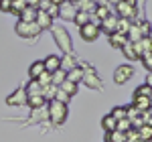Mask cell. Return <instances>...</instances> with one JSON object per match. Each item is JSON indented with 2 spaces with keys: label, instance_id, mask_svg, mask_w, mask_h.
<instances>
[{
  "label": "cell",
  "instance_id": "1",
  "mask_svg": "<svg viewBox=\"0 0 152 142\" xmlns=\"http://www.w3.org/2000/svg\"><path fill=\"white\" fill-rule=\"evenodd\" d=\"M51 33H53V39H55V43H57L59 51H63V55L73 53V41H71V35H69V31H67L65 26L53 24Z\"/></svg>",
  "mask_w": 152,
  "mask_h": 142
},
{
  "label": "cell",
  "instance_id": "2",
  "mask_svg": "<svg viewBox=\"0 0 152 142\" xmlns=\"http://www.w3.org/2000/svg\"><path fill=\"white\" fill-rule=\"evenodd\" d=\"M47 108H49V120L53 122V124H63L65 120H67V106L65 104H61V102H49L47 104Z\"/></svg>",
  "mask_w": 152,
  "mask_h": 142
},
{
  "label": "cell",
  "instance_id": "3",
  "mask_svg": "<svg viewBox=\"0 0 152 142\" xmlns=\"http://www.w3.org/2000/svg\"><path fill=\"white\" fill-rule=\"evenodd\" d=\"M116 12L118 18H126V20H132L138 12V2L136 0H126V2H116Z\"/></svg>",
  "mask_w": 152,
  "mask_h": 142
},
{
  "label": "cell",
  "instance_id": "4",
  "mask_svg": "<svg viewBox=\"0 0 152 142\" xmlns=\"http://www.w3.org/2000/svg\"><path fill=\"white\" fill-rule=\"evenodd\" d=\"M14 31H16V35L23 37V39H33V37H39L41 35V29L37 26V23H16L14 26Z\"/></svg>",
  "mask_w": 152,
  "mask_h": 142
},
{
  "label": "cell",
  "instance_id": "5",
  "mask_svg": "<svg viewBox=\"0 0 152 142\" xmlns=\"http://www.w3.org/2000/svg\"><path fill=\"white\" fill-rule=\"evenodd\" d=\"M134 45V51L138 55V59H146L148 55H152V39L150 37H144L138 43H132Z\"/></svg>",
  "mask_w": 152,
  "mask_h": 142
},
{
  "label": "cell",
  "instance_id": "6",
  "mask_svg": "<svg viewBox=\"0 0 152 142\" xmlns=\"http://www.w3.org/2000/svg\"><path fill=\"white\" fill-rule=\"evenodd\" d=\"M134 77V67L132 65H120L116 71H114V81L118 85H124L126 81H130Z\"/></svg>",
  "mask_w": 152,
  "mask_h": 142
},
{
  "label": "cell",
  "instance_id": "7",
  "mask_svg": "<svg viewBox=\"0 0 152 142\" xmlns=\"http://www.w3.org/2000/svg\"><path fill=\"white\" fill-rule=\"evenodd\" d=\"M26 100H28L26 89L20 85V87H16V89L6 97V104H8V106H23V104H26Z\"/></svg>",
  "mask_w": 152,
  "mask_h": 142
},
{
  "label": "cell",
  "instance_id": "8",
  "mask_svg": "<svg viewBox=\"0 0 152 142\" xmlns=\"http://www.w3.org/2000/svg\"><path fill=\"white\" fill-rule=\"evenodd\" d=\"M99 33H102V31H99L97 26H94V24H89V23L79 29V37H81L85 43H94L95 39L99 37Z\"/></svg>",
  "mask_w": 152,
  "mask_h": 142
},
{
  "label": "cell",
  "instance_id": "9",
  "mask_svg": "<svg viewBox=\"0 0 152 142\" xmlns=\"http://www.w3.org/2000/svg\"><path fill=\"white\" fill-rule=\"evenodd\" d=\"M43 67L47 73H55V71L61 69V55H47L45 59H43Z\"/></svg>",
  "mask_w": 152,
  "mask_h": 142
},
{
  "label": "cell",
  "instance_id": "10",
  "mask_svg": "<svg viewBox=\"0 0 152 142\" xmlns=\"http://www.w3.org/2000/svg\"><path fill=\"white\" fill-rule=\"evenodd\" d=\"M79 67V61L75 57V53H67V55H61V69L65 73H69L71 69Z\"/></svg>",
  "mask_w": 152,
  "mask_h": 142
},
{
  "label": "cell",
  "instance_id": "11",
  "mask_svg": "<svg viewBox=\"0 0 152 142\" xmlns=\"http://www.w3.org/2000/svg\"><path fill=\"white\" fill-rule=\"evenodd\" d=\"M132 106L136 108L140 114H148L152 110V104H150V97H144V95H134V102Z\"/></svg>",
  "mask_w": 152,
  "mask_h": 142
},
{
  "label": "cell",
  "instance_id": "12",
  "mask_svg": "<svg viewBox=\"0 0 152 142\" xmlns=\"http://www.w3.org/2000/svg\"><path fill=\"white\" fill-rule=\"evenodd\" d=\"M75 6H73V2H61V6H59V16L61 18H65V20H73L75 18Z\"/></svg>",
  "mask_w": 152,
  "mask_h": 142
},
{
  "label": "cell",
  "instance_id": "13",
  "mask_svg": "<svg viewBox=\"0 0 152 142\" xmlns=\"http://www.w3.org/2000/svg\"><path fill=\"white\" fill-rule=\"evenodd\" d=\"M75 10L85 12V14H95V8H97V2H91V0H77L73 2Z\"/></svg>",
  "mask_w": 152,
  "mask_h": 142
},
{
  "label": "cell",
  "instance_id": "14",
  "mask_svg": "<svg viewBox=\"0 0 152 142\" xmlns=\"http://www.w3.org/2000/svg\"><path fill=\"white\" fill-rule=\"evenodd\" d=\"M37 26H39V29H41V33H43V31H47V29H53V18H51V16H49L47 12H37Z\"/></svg>",
  "mask_w": 152,
  "mask_h": 142
},
{
  "label": "cell",
  "instance_id": "15",
  "mask_svg": "<svg viewBox=\"0 0 152 142\" xmlns=\"http://www.w3.org/2000/svg\"><path fill=\"white\" fill-rule=\"evenodd\" d=\"M116 29H118V16L110 14L104 23H102V29H99V31H104L105 35L110 37V35H114V33H116Z\"/></svg>",
  "mask_w": 152,
  "mask_h": 142
},
{
  "label": "cell",
  "instance_id": "16",
  "mask_svg": "<svg viewBox=\"0 0 152 142\" xmlns=\"http://www.w3.org/2000/svg\"><path fill=\"white\" fill-rule=\"evenodd\" d=\"M37 12H39V10L28 2V6L18 14V16H20V23H35V20H37Z\"/></svg>",
  "mask_w": 152,
  "mask_h": 142
},
{
  "label": "cell",
  "instance_id": "17",
  "mask_svg": "<svg viewBox=\"0 0 152 142\" xmlns=\"http://www.w3.org/2000/svg\"><path fill=\"white\" fill-rule=\"evenodd\" d=\"M107 41H110V45H112L114 49H124V47H126V43H128V37L120 35V33H114V35L107 37Z\"/></svg>",
  "mask_w": 152,
  "mask_h": 142
},
{
  "label": "cell",
  "instance_id": "18",
  "mask_svg": "<svg viewBox=\"0 0 152 142\" xmlns=\"http://www.w3.org/2000/svg\"><path fill=\"white\" fill-rule=\"evenodd\" d=\"M128 43H138L140 39H144L142 37V31H140V26H138V23H132V26H130V31H128Z\"/></svg>",
  "mask_w": 152,
  "mask_h": 142
},
{
  "label": "cell",
  "instance_id": "19",
  "mask_svg": "<svg viewBox=\"0 0 152 142\" xmlns=\"http://www.w3.org/2000/svg\"><path fill=\"white\" fill-rule=\"evenodd\" d=\"M102 128L105 130V134H112V132H116V128H118V122L110 114H105L104 118H102Z\"/></svg>",
  "mask_w": 152,
  "mask_h": 142
},
{
  "label": "cell",
  "instance_id": "20",
  "mask_svg": "<svg viewBox=\"0 0 152 142\" xmlns=\"http://www.w3.org/2000/svg\"><path fill=\"white\" fill-rule=\"evenodd\" d=\"M110 14H112L110 6H107L105 2H97V8H95V16H97V18L102 20V23H104V20L107 18V16H110Z\"/></svg>",
  "mask_w": 152,
  "mask_h": 142
},
{
  "label": "cell",
  "instance_id": "21",
  "mask_svg": "<svg viewBox=\"0 0 152 142\" xmlns=\"http://www.w3.org/2000/svg\"><path fill=\"white\" fill-rule=\"evenodd\" d=\"M45 71V67H43V61H35L33 65H31V69H28V75H31V79H39L41 77V73Z\"/></svg>",
  "mask_w": 152,
  "mask_h": 142
},
{
  "label": "cell",
  "instance_id": "22",
  "mask_svg": "<svg viewBox=\"0 0 152 142\" xmlns=\"http://www.w3.org/2000/svg\"><path fill=\"white\" fill-rule=\"evenodd\" d=\"M24 89H26V95H28V97H31V95H41V94H43L41 83L35 81V79H31V81H28V85H26Z\"/></svg>",
  "mask_w": 152,
  "mask_h": 142
},
{
  "label": "cell",
  "instance_id": "23",
  "mask_svg": "<svg viewBox=\"0 0 152 142\" xmlns=\"http://www.w3.org/2000/svg\"><path fill=\"white\" fill-rule=\"evenodd\" d=\"M67 81L75 83V85H79V83L83 81V71L79 69V67H75V69H71L69 73H67Z\"/></svg>",
  "mask_w": 152,
  "mask_h": 142
},
{
  "label": "cell",
  "instance_id": "24",
  "mask_svg": "<svg viewBox=\"0 0 152 142\" xmlns=\"http://www.w3.org/2000/svg\"><path fill=\"white\" fill-rule=\"evenodd\" d=\"M26 106L33 108V110H39V108L47 106V102L43 100V95H31V97L26 100Z\"/></svg>",
  "mask_w": 152,
  "mask_h": 142
},
{
  "label": "cell",
  "instance_id": "25",
  "mask_svg": "<svg viewBox=\"0 0 152 142\" xmlns=\"http://www.w3.org/2000/svg\"><path fill=\"white\" fill-rule=\"evenodd\" d=\"M67 79V73L63 69H59V71H55L53 75H51V85H55V87H61V83Z\"/></svg>",
  "mask_w": 152,
  "mask_h": 142
},
{
  "label": "cell",
  "instance_id": "26",
  "mask_svg": "<svg viewBox=\"0 0 152 142\" xmlns=\"http://www.w3.org/2000/svg\"><path fill=\"white\" fill-rule=\"evenodd\" d=\"M57 89L59 87H55V85H45V87H43V100H45V102H53V100H55V94H57Z\"/></svg>",
  "mask_w": 152,
  "mask_h": 142
},
{
  "label": "cell",
  "instance_id": "27",
  "mask_svg": "<svg viewBox=\"0 0 152 142\" xmlns=\"http://www.w3.org/2000/svg\"><path fill=\"white\" fill-rule=\"evenodd\" d=\"M110 116L116 120V122H122V120H128L126 118V106H116L112 112H110Z\"/></svg>",
  "mask_w": 152,
  "mask_h": 142
},
{
  "label": "cell",
  "instance_id": "28",
  "mask_svg": "<svg viewBox=\"0 0 152 142\" xmlns=\"http://www.w3.org/2000/svg\"><path fill=\"white\" fill-rule=\"evenodd\" d=\"M59 89H63V91H65V94L69 95V97H73V95L77 94L79 85H75V83H71V81H67V79H65V81L61 83V87H59Z\"/></svg>",
  "mask_w": 152,
  "mask_h": 142
},
{
  "label": "cell",
  "instance_id": "29",
  "mask_svg": "<svg viewBox=\"0 0 152 142\" xmlns=\"http://www.w3.org/2000/svg\"><path fill=\"white\" fill-rule=\"evenodd\" d=\"M138 138H140L142 142H150L152 140V126L144 124L140 130H138Z\"/></svg>",
  "mask_w": 152,
  "mask_h": 142
},
{
  "label": "cell",
  "instance_id": "30",
  "mask_svg": "<svg viewBox=\"0 0 152 142\" xmlns=\"http://www.w3.org/2000/svg\"><path fill=\"white\" fill-rule=\"evenodd\" d=\"M26 6H28L26 0H10V12H14V14H20Z\"/></svg>",
  "mask_w": 152,
  "mask_h": 142
},
{
  "label": "cell",
  "instance_id": "31",
  "mask_svg": "<svg viewBox=\"0 0 152 142\" xmlns=\"http://www.w3.org/2000/svg\"><path fill=\"white\" fill-rule=\"evenodd\" d=\"M130 26H132V20H126V18H118V29H116V33H120V35H128Z\"/></svg>",
  "mask_w": 152,
  "mask_h": 142
},
{
  "label": "cell",
  "instance_id": "32",
  "mask_svg": "<svg viewBox=\"0 0 152 142\" xmlns=\"http://www.w3.org/2000/svg\"><path fill=\"white\" fill-rule=\"evenodd\" d=\"M105 142H128L126 140V134L124 132H112V134H105Z\"/></svg>",
  "mask_w": 152,
  "mask_h": 142
},
{
  "label": "cell",
  "instance_id": "33",
  "mask_svg": "<svg viewBox=\"0 0 152 142\" xmlns=\"http://www.w3.org/2000/svg\"><path fill=\"white\" fill-rule=\"evenodd\" d=\"M122 51H124L126 59H130V61H138V55H136V51H134V45H132V43H126V47L122 49Z\"/></svg>",
  "mask_w": 152,
  "mask_h": 142
},
{
  "label": "cell",
  "instance_id": "34",
  "mask_svg": "<svg viewBox=\"0 0 152 142\" xmlns=\"http://www.w3.org/2000/svg\"><path fill=\"white\" fill-rule=\"evenodd\" d=\"M73 23L79 24V29H81V26H85V24L89 23V14H85V12H79V10H77L75 18H73Z\"/></svg>",
  "mask_w": 152,
  "mask_h": 142
},
{
  "label": "cell",
  "instance_id": "35",
  "mask_svg": "<svg viewBox=\"0 0 152 142\" xmlns=\"http://www.w3.org/2000/svg\"><path fill=\"white\" fill-rule=\"evenodd\" d=\"M134 95H144V97H150V95H152V85H148V83L140 85V87L134 91Z\"/></svg>",
  "mask_w": 152,
  "mask_h": 142
},
{
  "label": "cell",
  "instance_id": "36",
  "mask_svg": "<svg viewBox=\"0 0 152 142\" xmlns=\"http://www.w3.org/2000/svg\"><path fill=\"white\" fill-rule=\"evenodd\" d=\"M61 2H63V0H53L51 8L47 10V14L51 16V18H55V16H59V6H61Z\"/></svg>",
  "mask_w": 152,
  "mask_h": 142
},
{
  "label": "cell",
  "instance_id": "37",
  "mask_svg": "<svg viewBox=\"0 0 152 142\" xmlns=\"http://www.w3.org/2000/svg\"><path fill=\"white\" fill-rule=\"evenodd\" d=\"M69 100H71V97L65 94L63 89H57V94H55V102H61V104H65V106H67V102H69Z\"/></svg>",
  "mask_w": 152,
  "mask_h": 142
},
{
  "label": "cell",
  "instance_id": "38",
  "mask_svg": "<svg viewBox=\"0 0 152 142\" xmlns=\"http://www.w3.org/2000/svg\"><path fill=\"white\" fill-rule=\"evenodd\" d=\"M138 26H140V31H142V37H148V35H150L152 26H150V23H148V20H140V23H138Z\"/></svg>",
  "mask_w": 152,
  "mask_h": 142
},
{
  "label": "cell",
  "instance_id": "39",
  "mask_svg": "<svg viewBox=\"0 0 152 142\" xmlns=\"http://www.w3.org/2000/svg\"><path fill=\"white\" fill-rule=\"evenodd\" d=\"M130 128H132V122H130V120H122V122H118V128H116V130H118V132H124V134H126Z\"/></svg>",
  "mask_w": 152,
  "mask_h": 142
},
{
  "label": "cell",
  "instance_id": "40",
  "mask_svg": "<svg viewBox=\"0 0 152 142\" xmlns=\"http://www.w3.org/2000/svg\"><path fill=\"white\" fill-rule=\"evenodd\" d=\"M37 81L41 83V87H45V85H51V73L43 71V73H41V77H39Z\"/></svg>",
  "mask_w": 152,
  "mask_h": 142
},
{
  "label": "cell",
  "instance_id": "41",
  "mask_svg": "<svg viewBox=\"0 0 152 142\" xmlns=\"http://www.w3.org/2000/svg\"><path fill=\"white\" fill-rule=\"evenodd\" d=\"M0 10L2 12H10V0H0Z\"/></svg>",
  "mask_w": 152,
  "mask_h": 142
},
{
  "label": "cell",
  "instance_id": "42",
  "mask_svg": "<svg viewBox=\"0 0 152 142\" xmlns=\"http://www.w3.org/2000/svg\"><path fill=\"white\" fill-rule=\"evenodd\" d=\"M142 63H144V69H148L152 73V55H148L146 59H142Z\"/></svg>",
  "mask_w": 152,
  "mask_h": 142
},
{
  "label": "cell",
  "instance_id": "43",
  "mask_svg": "<svg viewBox=\"0 0 152 142\" xmlns=\"http://www.w3.org/2000/svg\"><path fill=\"white\" fill-rule=\"evenodd\" d=\"M148 37H150V39H152V31H150V35H148Z\"/></svg>",
  "mask_w": 152,
  "mask_h": 142
}]
</instances>
